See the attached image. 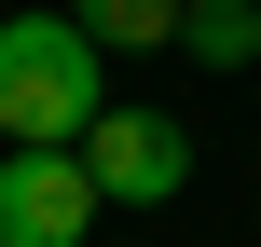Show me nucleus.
Segmentation results:
<instances>
[{
	"instance_id": "f257e3e1",
	"label": "nucleus",
	"mask_w": 261,
	"mask_h": 247,
	"mask_svg": "<svg viewBox=\"0 0 261 247\" xmlns=\"http://www.w3.org/2000/svg\"><path fill=\"white\" fill-rule=\"evenodd\" d=\"M110 110V55L69 14H0V151H83Z\"/></svg>"
},
{
	"instance_id": "39448f33",
	"label": "nucleus",
	"mask_w": 261,
	"mask_h": 247,
	"mask_svg": "<svg viewBox=\"0 0 261 247\" xmlns=\"http://www.w3.org/2000/svg\"><path fill=\"white\" fill-rule=\"evenodd\" d=\"M69 28L96 55H151V41H179V0H69Z\"/></svg>"
},
{
	"instance_id": "7ed1b4c3",
	"label": "nucleus",
	"mask_w": 261,
	"mask_h": 247,
	"mask_svg": "<svg viewBox=\"0 0 261 247\" xmlns=\"http://www.w3.org/2000/svg\"><path fill=\"white\" fill-rule=\"evenodd\" d=\"M96 220L110 206H96L83 151H0V247H83Z\"/></svg>"
},
{
	"instance_id": "f03ea898",
	"label": "nucleus",
	"mask_w": 261,
	"mask_h": 247,
	"mask_svg": "<svg viewBox=\"0 0 261 247\" xmlns=\"http://www.w3.org/2000/svg\"><path fill=\"white\" fill-rule=\"evenodd\" d=\"M83 179H96V206H165L193 179V124L179 110H96L83 124Z\"/></svg>"
},
{
	"instance_id": "20e7f679",
	"label": "nucleus",
	"mask_w": 261,
	"mask_h": 247,
	"mask_svg": "<svg viewBox=\"0 0 261 247\" xmlns=\"http://www.w3.org/2000/svg\"><path fill=\"white\" fill-rule=\"evenodd\" d=\"M179 55L193 69H248L261 55V0H179Z\"/></svg>"
}]
</instances>
